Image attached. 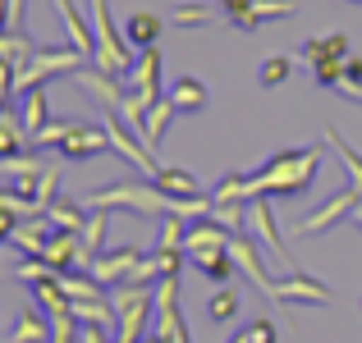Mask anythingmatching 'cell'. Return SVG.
I'll list each match as a JSON object with an SVG mask.
<instances>
[{"mask_svg":"<svg viewBox=\"0 0 362 343\" xmlns=\"http://www.w3.org/2000/svg\"><path fill=\"white\" fill-rule=\"evenodd\" d=\"M88 211H133V215H170L175 197L160 193L156 183H110V188H97V193L78 197Z\"/></svg>","mask_w":362,"mask_h":343,"instance_id":"1","label":"cell"},{"mask_svg":"<svg viewBox=\"0 0 362 343\" xmlns=\"http://www.w3.org/2000/svg\"><path fill=\"white\" fill-rule=\"evenodd\" d=\"M252 5H257V0H225V14H230L234 23H239V18H243V14H247Z\"/></svg>","mask_w":362,"mask_h":343,"instance_id":"37","label":"cell"},{"mask_svg":"<svg viewBox=\"0 0 362 343\" xmlns=\"http://www.w3.org/2000/svg\"><path fill=\"white\" fill-rule=\"evenodd\" d=\"M247 234H252L275 261H289V252H284V243H280V229H275L271 197H252V202H247Z\"/></svg>","mask_w":362,"mask_h":343,"instance_id":"4","label":"cell"},{"mask_svg":"<svg viewBox=\"0 0 362 343\" xmlns=\"http://www.w3.org/2000/svg\"><path fill=\"white\" fill-rule=\"evenodd\" d=\"M83 64H88V55L74 51V46H37V55L23 64V73L14 78V97H18V92L42 88L46 78H60V73H78Z\"/></svg>","mask_w":362,"mask_h":343,"instance_id":"2","label":"cell"},{"mask_svg":"<svg viewBox=\"0 0 362 343\" xmlns=\"http://www.w3.org/2000/svg\"><path fill=\"white\" fill-rule=\"evenodd\" d=\"M5 179H33V174H46V160H42V151H37V156H5Z\"/></svg>","mask_w":362,"mask_h":343,"instance_id":"28","label":"cell"},{"mask_svg":"<svg viewBox=\"0 0 362 343\" xmlns=\"http://www.w3.org/2000/svg\"><path fill=\"white\" fill-rule=\"evenodd\" d=\"M184 220L179 215H160V238H156V252H184Z\"/></svg>","mask_w":362,"mask_h":343,"instance_id":"29","label":"cell"},{"mask_svg":"<svg viewBox=\"0 0 362 343\" xmlns=\"http://www.w3.org/2000/svg\"><path fill=\"white\" fill-rule=\"evenodd\" d=\"M69 133H74V119H51V124H46V128L33 138V147H37V151H46V147H64V138H69Z\"/></svg>","mask_w":362,"mask_h":343,"instance_id":"31","label":"cell"},{"mask_svg":"<svg viewBox=\"0 0 362 343\" xmlns=\"http://www.w3.org/2000/svg\"><path fill=\"white\" fill-rule=\"evenodd\" d=\"M88 206L83 202H69V197H60V202L51 206V211H46V220H51L55 229H60V234H83V224H88Z\"/></svg>","mask_w":362,"mask_h":343,"instance_id":"19","label":"cell"},{"mask_svg":"<svg viewBox=\"0 0 362 343\" xmlns=\"http://www.w3.org/2000/svg\"><path fill=\"white\" fill-rule=\"evenodd\" d=\"M106 229H110V215H106V211H92V215H88V224H83V234H78L92 261L106 252V247H101V243H106Z\"/></svg>","mask_w":362,"mask_h":343,"instance_id":"27","label":"cell"},{"mask_svg":"<svg viewBox=\"0 0 362 343\" xmlns=\"http://www.w3.org/2000/svg\"><path fill=\"white\" fill-rule=\"evenodd\" d=\"M349 5H362V0H349Z\"/></svg>","mask_w":362,"mask_h":343,"instance_id":"41","label":"cell"},{"mask_svg":"<svg viewBox=\"0 0 362 343\" xmlns=\"http://www.w3.org/2000/svg\"><path fill=\"white\" fill-rule=\"evenodd\" d=\"M206 316H211L216 325H230V320L239 316V293H234L230 284H221V289L206 298Z\"/></svg>","mask_w":362,"mask_h":343,"instance_id":"25","label":"cell"},{"mask_svg":"<svg viewBox=\"0 0 362 343\" xmlns=\"http://www.w3.org/2000/svg\"><path fill=\"white\" fill-rule=\"evenodd\" d=\"M193 265L216 284V289H221V284H230V275L239 270V261H234L230 247H216V252H197V256H193Z\"/></svg>","mask_w":362,"mask_h":343,"instance_id":"16","label":"cell"},{"mask_svg":"<svg viewBox=\"0 0 362 343\" xmlns=\"http://www.w3.org/2000/svg\"><path fill=\"white\" fill-rule=\"evenodd\" d=\"M46 114H51V106H46V92H42V88L23 92V106H18V124H23L28 138H37V133H42L46 124H51Z\"/></svg>","mask_w":362,"mask_h":343,"instance_id":"18","label":"cell"},{"mask_svg":"<svg viewBox=\"0 0 362 343\" xmlns=\"http://www.w3.org/2000/svg\"><path fill=\"white\" fill-rule=\"evenodd\" d=\"M101 151H110L106 124H74V133L64 138L60 156L64 160H92V156H101Z\"/></svg>","mask_w":362,"mask_h":343,"instance_id":"7","label":"cell"},{"mask_svg":"<svg viewBox=\"0 0 362 343\" xmlns=\"http://www.w3.org/2000/svg\"><path fill=\"white\" fill-rule=\"evenodd\" d=\"M28 133H23V124H18V114L14 106L9 110H0V156H23V147H28Z\"/></svg>","mask_w":362,"mask_h":343,"instance_id":"21","label":"cell"},{"mask_svg":"<svg viewBox=\"0 0 362 343\" xmlns=\"http://www.w3.org/2000/svg\"><path fill=\"white\" fill-rule=\"evenodd\" d=\"M151 183H156L160 193H170V197H197V193H202L197 179L188 174V169H175V165H160V174L151 179Z\"/></svg>","mask_w":362,"mask_h":343,"instance_id":"23","label":"cell"},{"mask_svg":"<svg viewBox=\"0 0 362 343\" xmlns=\"http://www.w3.org/2000/svg\"><path fill=\"white\" fill-rule=\"evenodd\" d=\"M175 106H170V101H156V110H151V124H147V147L156 151L160 147V138H165V128H170V119H175Z\"/></svg>","mask_w":362,"mask_h":343,"instance_id":"30","label":"cell"},{"mask_svg":"<svg viewBox=\"0 0 362 343\" xmlns=\"http://www.w3.org/2000/svg\"><path fill=\"white\" fill-rule=\"evenodd\" d=\"M266 298L280 302V307H326L330 302V284L312 279L308 270H293V275H280Z\"/></svg>","mask_w":362,"mask_h":343,"instance_id":"3","label":"cell"},{"mask_svg":"<svg viewBox=\"0 0 362 343\" xmlns=\"http://www.w3.org/2000/svg\"><path fill=\"white\" fill-rule=\"evenodd\" d=\"M160 28H165V18H160V14H142V9H138V14L124 23V37H129L133 51H147V46H156Z\"/></svg>","mask_w":362,"mask_h":343,"instance_id":"17","label":"cell"},{"mask_svg":"<svg viewBox=\"0 0 362 343\" xmlns=\"http://www.w3.org/2000/svg\"><path fill=\"white\" fill-rule=\"evenodd\" d=\"M289 14H298V0H257V5L247 9V14H243L234 28L252 32V28H262V23H275V18H289Z\"/></svg>","mask_w":362,"mask_h":343,"instance_id":"15","label":"cell"},{"mask_svg":"<svg viewBox=\"0 0 362 343\" xmlns=\"http://www.w3.org/2000/svg\"><path fill=\"white\" fill-rule=\"evenodd\" d=\"M230 343H252V335H247V330H239V335H234Z\"/></svg>","mask_w":362,"mask_h":343,"instance_id":"40","label":"cell"},{"mask_svg":"<svg viewBox=\"0 0 362 343\" xmlns=\"http://www.w3.org/2000/svg\"><path fill=\"white\" fill-rule=\"evenodd\" d=\"M326 142L335 147V156L344 160V169H349V188H358V193H362V156H358L354 147H349L344 138H339V128H326Z\"/></svg>","mask_w":362,"mask_h":343,"instance_id":"26","label":"cell"},{"mask_svg":"<svg viewBox=\"0 0 362 343\" xmlns=\"http://www.w3.org/2000/svg\"><path fill=\"white\" fill-rule=\"evenodd\" d=\"M349 37L344 32H321V37H312L308 46H303V60L308 64H330V60H349Z\"/></svg>","mask_w":362,"mask_h":343,"instance_id":"14","label":"cell"},{"mask_svg":"<svg viewBox=\"0 0 362 343\" xmlns=\"http://www.w3.org/2000/svg\"><path fill=\"white\" fill-rule=\"evenodd\" d=\"M78 339V320L64 316V320H51V343H74Z\"/></svg>","mask_w":362,"mask_h":343,"instance_id":"33","label":"cell"},{"mask_svg":"<svg viewBox=\"0 0 362 343\" xmlns=\"http://www.w3.org/2000/svg\"><path fill=\"white\" fill-rule=\"evenodd\" d=\"M46 243H51V238H46V229L37 224V220H23L14 234L5 238V247H14V252H28V256H42Z\"/></svg>","mask_w":362,"mask_h":343,"instance_id":"22","label":"cell"},{"mask_svg":"<svg viewBox=\"0 0 362 343\" xmlns=\"http://www.w3.org/2000/svg\"><path fill=\"white\" fill-rule=\"evenodd\" d=\"M23 5L28 0H5V32H18V28H23Z\"/></svg>","mask_w":362,"mask_h":343,"instance_id":"35","label":"cell"},{"mask_svg":"<svg viewBox=\"0 0 362 343\" xmlns=\"http://www.w3.org/2000/svg\"><path fill=\"white\" fill-rule=\"evenodd\" d=\"M339 88H362V55H349V60H344V78H339Z\"/></svg>","mask_w":362,"mask_h":343,"instance_id":"34","label":"cell"},{"mask_svg":"<svg viewBox=\"0 0 362 343\" xmlns=\"http://www.w3.org/2000/svg\"><path fill=\"white\" fill-rule=\"evenodd\" d=\"M339 97H354L358 106H362V88H339Z\"/></svg>","mask_w":362,"mask_h":343,"instance_id":"38","label":"cell"},{"mask_svg":"<svg viewBox=\"0 0 362 343\" xmlns=\"http://www.w3.org/2000/svg\"><path fill=\"white\" fill-rule=\"evenodd\" d=\"M129 88L142 92V97H151V101H160V46L138 51V60H133V69H129Z\"/></svg>","mask_w":362,"mask_h":343,"instance_id":"9","label":"cell"},{"mask_svg":"<svg viewBox=\"0 0 362 343\" xmlns=\"http://www.w3.org/2000/svg\"><path fill=\"white\" fill-rule=\"evenodd\" d=\"M74 83H78L88 97H97L101 110H119L124 97H129V83H119V73H106V69H78Z\"/></svg>","mask_w":362,"mask_h":343,"instance_id":"6","label":"cell"},{"mask_svg":"<svg viewBox=\"0 0 362 343\" xmlns=\"http://www.w3.org/2000/svg\"><path fill=\"white\" fill-rule=\"evenodd\" d=\"M230 238H234V229L216 224L211 215H206V220H193V224H188V234H184V252H188V256H197V252H216V247H230Z\"/></svg>","mask_w":362,"mask_h":343,"instance_id":"12","label":"cell"},{"mask_svg":"<svg viewBox=\"0 0 362 343\" xmlns=\"http://www.w3.org/2000/svg\"><path fill=\"white\" fill-rule=\"evenodd\" d=\"M349 220H354V224L362 229V197H358V206H354V215H349Z\"/></svg>","mask_w":362,"mask_h":343,"instance_id":"39","label":"cell"},{"mask_svg":"<svg viewBox=\"0 0 362 343\" xmlns=\"http://www.w3.org/2000/svg\"><path fill=\"white\" fill-rule=\"evenodd\" d=\"M358 188H344V193H335L326 206H317L312 215H303L298 224H293V234H321V229H330V224H339V220H349L354 215V206H358Z\"/></svg>","mask_w":362,"mask_h":343,"instance_id":"5","label":"cell"},{"mask_svg":"<svg viewBox=\"0 0 362 343\" xmlns=\"http://www.w3.org/2000/svg\"><path fill=\"white\" fill-rule=\"evenodd\" d=\"M247 335H252V343H275V325L266 316H257L252 325H247Z\"/></svg>","mask_w":362,"mask_h":343,"instance_id":"36","label":"cell"},{"mask_svg":"<svg viewBox=\"0 0 362 343\" xmlns=\"http://www.w3.org/2000/svg\"><path fill=\"white\" fill-rule=\"evenodd\" d=\"M9 343H51V316L23 307V316H18V325H14V335H9Z\"/></svg>","mask_w":362,"mask_h":343,"instance_id":"20","label":"cell"},{"mask_svg":"<svg viewBox=\"0 0 362 343\" xmlns=\"http://www.w3.org/2000/svg\"><path fill=\"white\" fill-rule=\"evenodd\" d=\"M55 9H60V18H64V32H69V46L74 51H83L92 60L97 55V28L88 23V18L74 9V0H55Z\"/></svg>","mask_w":362,"mask_h":343,"instance_id":"13","label":"cell"},{"mask_svg":"<svg viewBox=\"0 0 362 343\" xmlns=\"http://www.w3.org/2000/svg\"><path fill=\"white\" fill-rule=\"evenodd\" d=\"M138 261H142V247H115V252H101L88 275L101 279V284H124L133 270H138Z\"/></svg>","mask_w":362,"mask_h":343,"instance_id":"8","label":"cell"},{"mask_svg":"<svg viewBox=\"0 0 362 343\" xmlns=\"http://www.w3.org/2000/svg\"><path fill=\"white\" fill-rule=\"evenodd\" d=\"M216 18V9L206 5V0H179L175 9H170V23H179V28H206Z\"/></svg>","mask_w":362,"mask_h":343,"instance_id":"24","label":"cell"},{"mask_svg":"<svg viewBox=\"0 0 362 343\" xmlns=\"http://www.w3.org/2000/svg\"><path fill=\"white\" fill-rule=\"evenodd\" d=\"M289 73H293V60H289V55H271V60L262 64V83H266V88H280Z\"/></svg>","mask_w":362,"mask_h":343,"instance_id":"32","label":"cell"},{"mask_svg":"<svg viewBox=\"0 0 362 343\" xmlns=\"http://www.w3.org/2000/svg\"><path fill=\"white\" fill-rule=\"evenodd\" d=\"M165 101H170V106H175L179 114H197V110H206V106H211V92H206V83H202V78L184 73V78H175V83H170Z\"/></svg>","mask_w":362,"mask_h":343,"instance_id":"10","label":"cell"},{"mask_svg":"<svg viewBox=\"0 0 362 343\" xmlns=\"http://www.w3.org/2000/svg\"><path fill=\"white\" fill-rule=\"evenodd\" d=\"M230 252H234V261H239V270L247 275V279H257V289L262 293H271V275H266V265H262V252H257V238L252 234H234L230 238Z\"/></svg>","mask_w":362,"mask_h":343,"instance_id":"11","label":"cell"}]
</instances>
